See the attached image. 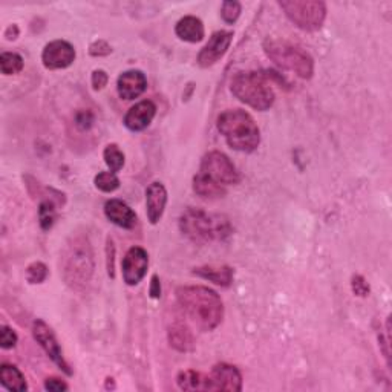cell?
Returning a JSON list of instances; mask_svg holds the SVG:
<instances>
[{
    "mask_svg": "<svg viewBox=\"0 0 392 392\" xmlns=\"http://www.w3.org/2000/svg\"><path fill=\"white\" fill-rule=\"evenodd\" d=\"M150 298L152 299H159L161 296V285L158 281V276H152V282H150Z\"/></svg>",
    "mask_w": 392,
    "mask_h": 392,
    "instance_id": "cell-37",
    "label": "cell"
},
{
    "mask_svg": "<svg viewBox=\"0 0 392 392\" xmlns=\"http://www.w3.org/2000/svg\"><path fill=\"white\" fill-rule=\"evenodd\" d=\"M94 123V113L89 111H80L77 116H75V124L82 130H88Z\"/></svg>",
    "mask_w": 392,
    "mask_h": 392,
    "instance_id": "cell-32",
    "label": "cell"
},
{
    "mask_svg": "<svg viewBox=\"0 0 392 392\" xmlns=\"http://www.w3.org/2000/svg\"><path fill=\"white\" fill-rule=\"evenodd\" d=\"M33 336H34L35 342L42 347V349L47 354V357H50L55 363V365L65 372L66 376H72V369L68 365V362L65 360V356H63V351L60 348L59 340H57L52 330L47 327V325L43 320L37 319L34 322Z\"/></svg>",
    "mask_w": 392,
    "mask_h": 392,
    "instance_id": "cell-9",
    "label": "cell"
},
{
    "mask_svg": "<svg viewBox=\"0 0 392 392\" xmlns=\"http://www.w3.org/2000/svg\"><path fill=\"white\" fill-rule=\"evenodd\" d=\"M179 228L195 244L225 241L232 235V224L227 216L207 213L201 208H187L179 218Z\"/></svg>",
    "mask_w": 392,
    "mask_h": 392,
    "instance_id": "cell-2",
    "label": "cell"
},
{
    "mask_svg": "<svg viewBox=\"0 0 392 392\" xmlns=\"http://www.w3.org/2000/svg\"><path fill=\"white\" fill-rule=\"evenodd\" d=\"M169 342L172 347L181 352L192 351L195 347L192 332H190L186 323H181V322L174 323L169 328Z\"/></svg>",
    "mask_w": 392,
    "mask_h": 392,
    "instance_id": "cell-22",
    "label": "cell"
},
{
    "mask_svg": "<svg viewBox=\"0 0 392 392\" xmlns=\"http://www.w3.org/2000/svg\"><path fill=\"white\" fill-rule=\"evenodd\" d=\"M351 286H352L354 294L360 296V298H365V296L369 294V285H368V282L365 281V277L360 276V274L352 276Z\"/></svg>",
    "mask_w": 392,
    "mask_h": 392,
    "instance_id": "cell-31",
    "label": "cell"
},
{
    "mask_svg": "<svg viewBox=\"0 0 392 392\" xmlns=\"http://www.w3.org/2000/svg\"><path fill=\"white\" fill-rule=\"evenodd\" d=\"M279 6L290 21L303 31H318L327 17V5L319 0H282Z\"/></svg>",
    "mask_w": 392,
    "mask_h": 392,
    "instance_id": "cell-7",
    "label": "cell"
},
{
    "mask_svg": "<svg viewBox=\"0 0 392 392\" xmlns=\"http://www.w3.org/2000/svg\"><path fill=\"white\" fill-rule=\"evenodd\" d=\"M233 40V33L230 31H218L215 33L207 45L198 54V65L201 68H208L219 62L225 55Z\"/></svg>",
    "mask_w": 392,
    "mask_h": 392,
    "instance_id": "cell-12",
    "label": "cell"
},
{
    "mask_svg": "<svg viewBox=\"0 0 392 392\" xmlns=\"http://www.w3.org/2000/svg\"><path fill=\"white\" fill-rule=\"evenodd\" d=\"M167 204V190L158 181L152 183L146 190V210L150 224H158Z\"/></svg>",
    "mask_w": 392,
    "mask_h": 392,
    "instance_id": "cell-16",
    "label": "cell"
},
{
    "mask_svg": "<svg viewBox=\"0 0 392 392\" xmlns=\"http://www.w3.org/2000/svg\"><path fill=\"white\" fill-rule=\"evenodd\" d=\"M212 391H232L239 392L242 389V376L236 366L228 363H218L212 369Z\"/></svg>",
    "mask_w": 392,
    "mask_h": 392,
    "instance_id": "cell-13",
    "label": "cell"
},
{
    "mask_svg": "<svg viewBox=\"0 0 392 392\" xmlns=\"http://www.w3.org/2000/svg\"><path fill=\"white\" fill-rule=\"evenodd\" d=\"M95 187L104 194H112L120 187V179L113 172H100L94 179Z\"/></svg>",
    "mask_w": 392,
    "mask_h": 392,
    "instance_id": "cell-26",
    "label": "cell"
},
{
    "mask_svg": "<svg viewBox=\"0 0 392 392\" xmlns=\"http://www.w3.org/2000/svg\"><path fill=\"white\" fill-rule=\"evenodd\" d=\"M218 130L227 145L237 152L250 154L261 142V132L250 113L241 109H228L218 118Z\"/></svg>",
    "mask_w": 392,
    "mask_h": 392,
    "instance_id": "cell-4",
    "label": "cell"
},
{
    "mask_svg": "<svg viewBox=\"0 0 392 392\" xmlns=\"http://www.w3.org/2000/svg\"><path fill=\"white\" fill-rule=\"evenodd\" d=\"M175 33L181 40L198 43L204 39V25L195 16H186L175 26Z\"/></svg>",
    "mask_w": 392,
    "mask_h": 392,
    "instance_id": "cell-18",
    "label": "cell"
},
{
    "mask_svg": "<svg viewBox=\"0 0 392 392\" xmlns=\"http://www.w3.org/2000/svg\"><path fill=\"white\" fill-rule=\"evenodd\" d=\"M62 274L66 285L82 291L94 274L92 247L84 236H72L60 257Z\"/></svg>",
    "mask_w": 392,
    "mask_h": 392,
    "instance_id": "cell-3",
    "label": "cell"
},
{
    "mask_svg": "<svg viewBox=\"0 0 392 392\" xmlns=\"http://www.w3.org/2000/svg\"><path fill=\"white\" fill-rule=\"evenodd\" d=\"M241 4L239 2H224L221 8V16L224 18V22L228 25H233L239 16H241Z\"/></svg>",
    "mask_w": 392,
    "mask_h": 392,
    "instance_id": "cell-29",
    "label": "cell"
},
{
    "mask_svg": "<svg viewBox=\"0 0 392 392\" xmlns=\"http://www.w3.org/2000/svg\"><path fill=\"white\" fill-rule=\"evenodd\" d=\"M195 276L203 277L206 281L213 282L215 285L219 286H230L233 282V270L228 265H204V267H198V269L194 270Z\"/></svg>",
    "mask_w": 392,
    "mask_h": 392,
    "instance_id": "cell-19",
    "label": "cell"
},
{
    "mask_svg": "<svg viewBox=\"0 0 392 392\" xmlns=\"http://www.w3.org/2000/svg\"><path fill=\"white\" fill-rule=\"evenodd\" d=\"M111 52H112V47L109 46L108 42H104V40L94 42L89 47V54L94 57H104V55H109Z\"/></svg>",
    "mask_w": 392,
    "mask_h": 392,
    "instance_id": "cell-33",
    "label": "cell"
},
{
    "mask_svg": "<svg viewBox=\"0 0 392 392\" xmlns=\"http://www.w3.org/2000/svg\"><path fill=\"white\" fill-rule=\"evenodd\" d=\"M55 218H57L55 204L50 199L43 201L39 207V223H40L42 230H45V232L51 230L54 223H55Z\"/></svg>",
    "mask_w": 392,
    "mask_h": 392,
    "instance_id": "cell-27",
    "label": "cell"
},
{
    "mask_svg": "<svg viewBox=\"0 0 392 392\" xmlns=\"http://www.w3.org/2000/svg\"><path fill=\"white\" fill-rule=\"evenodd\" d=\"M45 389L46 391H52V392H62V391H68V385L65 383L63 380L51 377L45 380Z\"/></svg>",
    "mask_w": 392,
    "mask_h": 392,
    "instance_id": "cell-36",
    "label": "cell"
},
{
    "mask_svg": "<svg viewBox=\"0 0 392 392\" xmlns=\"http://www.w3.org/2000/svg\"><path fill=\"white\" fill-rule=\"evenodd\" d=\"M201 172L223 186L237 184L239 179H241L239 172L236 170L230 158L216 150L208 152L203 158V162H201Z\"/></svg>",
    "mask_w": 392,
    "mask_h": 392,
    "instance_id": "cell-8",
    "label": "cell"
},
{
    "mask_svg": "<svg viewBox=\"0 0 392 392\" xmlns=\"http://www.w3.org/2000/svg\"><path fill=\"white\" fill-rule=\"evenodd\" d=\"M17 343V334L8 327H2L0 331V347L4 349H11L16 347Z\"/></svg>",
    "mask_w": 392,
    "mask_h": 392,
    "instance_id": "cell-30",
    "label": "cell"
},
{
    "mask_svg": "<svg viewBox=\"0 0 392 392\" xmlns=\"http://www.w3.org/2000/svg\"><path fill=\"white\" fill-rule=\"evenodd\" d=\"M194 190H195L196 195H199L201 198H206V199L223 198L227 194L225 187L223 184L216 183L215 179L207 177L206 174H203V172H199L198 175H195Z\"/></svg>",
    "mask_w": 392,
    "mask_h": 392,
    "instance_id": "cell-20",
    "label": "cell"
},
{
    "mask_svg": "<svg viewBox=\"0 0 392 392\" xmlns=\"http://www.w3.org/2000/svg\"><path fill=\"white\" fill-rule=\"evenodd\" d=\"M264 51L279 68L294 72L303 80H310L314 74L313 57L301 46L286 40L269 39L264 43Z\"/></svg>",
    "mask_w": 392,
    "mask_h": 392,
    "instance_id": "cell-6",
    "label": "cell"
},
{
    "mask_svg": "<svg viewBox=\"0 0 392 392\" xmlns=\"http://www.w3.org/2000/svg\"><path fill=\"white\" fill-rule=\"evenodd\" d=\"M104 157V162H106L108 167L111 169V172L113 174H117L124 166V154L120 150V147L117 145H109L106 146L103 152Z\"/></svg>",
    "mask_w": 392,
    "mask_h": 392,
    "instance_id": "cell-25",
    "label": "cell"
},
{
    "mask_svg": "<svg viewBox=\"0 0 392 392\" xmlns=\"http://www.w3.org/2000/svg\"><path fill=\"white\" fill-rule=\"evenodd\" d=\"M106 252H108V259H106L108 274H109V277H116V247H113V242H112L111 237L108 239Z\"/></svg>",
    "mask_w": 392,
    "mask_h": 392,
    "instance_id": "cell-35",
    "label": "cell"
},
{
    "mask_svg": "<svg viewBox=\"0 0 392 392\" xmlns=\"http://www.w3.org/2000/svg\"><path fill=\"white\" fill-rule=\"evenodd\" d=\"M181 310L201 331H213L224 318V305L218 293L201 285H186L177 290Z\"/></svg>",
    "mask_w": 392,
    "mask_h": 392,
    "instance_id": "cell-1",
    "label": "cell"
},
{
    "mask_svg": "<svg viewBox=\"0 0 392 392\" xmlns=\"http://www.w3.org/2000/svg\"><path fill=\"white\" fill-rule=\"evenodd\" d=\"M149 254L141 247H132L123 257V279L129 286L138 285L147 273Z\"/></svg>",
    "mask_w": 392,
    "mask_h": 392,
    "instance_id": "cell-10",
    "label": "cell"
},
{
    "mask_svg": "<svg viewBox=\"0 0 392 392\" xmlns=\"http://www.w3.org/2000/svg\"><path fill=\"white\" fill-rule=\"evenodd\" d=\"M109 82V77H108V74L101 71V69H97V71H94L92 72V77H91V83H92V88L95 91H101L104 86L108 84Z\"/></svg>",
    "mask_w": 392,
    "mask_h": 392,
    "instance_id": "cell-34",
    "label": "cell"
},
{
    "mask_svg": "<svg viewBox=\"0 0 392 392\" xmlns=\"http://www.w3.org/2000/svg\"><path fill=\"white\" fill-rule=\"evenodd\" d=\"M0 381L9 391L23 392L28 389L25 376L14 365H2V368H0Z\"/></svg>",
    "mask_w": 392,
    "mask_h": 392,
    "instance_id": "cell-23",
    "label": "cell"
},
{
    "mask_svg": "<svg viewBox=\"0 0 392 392\" xmlns=\"http://www.w3.org/2000/svg\"><path fill=\"white\" fill-rule=\"evenodd\" d=\"M104 215H106V218L112 224L126 228V230H130V228H133L137 224L135 212L120 199H109L108 203L104 204Z\"/></svg>",
    "mask_w": 392,
    "mask_h": 392,
    "instance_id": "cell-17",
    "label": "cell"
},
{
    "mask_svg": "<svg viewBox=\"0 0 392 392\" xmlns=\"http://www.w3.org/2000/svg\"><path fill=\"white\" fill-rule=\"evenodd\" d=\"M235 97L256 111H267L274 103V91L270 84V75L261 72H239L232 80Z\"/></svg>",
    "mask_w": 392,
    "mask_h": 392,
    "instance_id": "cell-5",
    "label": "cell"
},
{
    "mask_svg": "<svg viewBox=\"0 0 392 392\" xmlns=\"http://www.w3.org/2000/svg\"><path fill=\"white\" fill-rule=\"evenodd\" d=\"M177 383L183 391H212V381L210 377L201 374L196 371H183L177 377Z\"/></svg>",
    "mask_w": 392,
    "mask_h": 392,
    "instance_id": "cell-21",
    "label": "cell"
},
{
    "mask_svg": "<svg viewBox=\"0 0 392 392\" xmlns=\"http://www.w3.org/2000/svg\"><path fill=\"white\" fill-rule=\"evenodd\" d=\"M0 69L5 75H14L23 69V59L16 52H4L0 55Z\"/></svg>",
    "mask_w": 392,
    "mask_h": 392,
    "instance_id": "cell-24",
    "label": "cell"
},
{
    "mask_svg": "<svg viewBox=\"0 0 392 392\" xmlns=\"http://www.w3.org/2000/svg\"><path fill=\"white\" fill-rule=\"evenodd\" d=\"M155 113L157 106L150 100L140 101L135 106H132L126 113V117H124V126L132 132L145 130L146 128H149L152 120L155 118Z\"/></svg>",
    "mask_w": 392,
    "mask_h": 392,
    "instance_id": "cell-14",
    "label": "cell"
},
{
    "mask_svg": "<svg viewBox=\"0 0 392 392\" xmlns=\"http://www.w3.org/2000/svg\"><path fill=\"white\" fill-rule=\"evenodd\" d=\"M147 80L141 71L130 69L123 72L117 82V91L123 100H135L146 91Z\"/></svg>",
    "mask_w": 392,
    "mask_h": 392,
    "instance_id": "cell-15",
    "label": "cell"
},
{
    "mask_svg": "<svg viewBox=\"0 0 392 392\" xmlns=\"http://www.w3.org/2000/svg\"><path fill=\"white\" fill-rule=\"evenodd\" d=\"M75 60L74 46L65 40H54L45 46L42 62L46 69H65Z\"/></svg>",
    "mask_w": 392,
    "mask_h": 392,
    "instance_id": "cell-11",
    "label": "cell"
},
{
    "mask_svg": "<svg viewBox=\"0 0 392 392\" xmlns=\"http://www.w3.org/2000/svg\"><path fill=\"white\" fill-rule=\"evenodd\" d=\"M47 277V267L43 262H33L26 269V281L30 284H42Z\"/></svg>",
    "mask_w": 392,
    "mask_h": 392,
    "instance_id": "cell-28",
    "label": "cell"
}]
</instances>
